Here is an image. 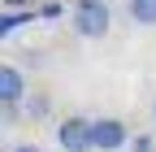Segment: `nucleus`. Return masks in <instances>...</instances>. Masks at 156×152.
I'll return each instance as SVG.
<instances>
[{
  "label": "nucleus",
  "instance_id": "9d476101",
  "mask_svg": "<svg viewBox=\"0 0 156 152\" xmlns=\"http://www.w3.org/2000/svg\"><path fill=\"white\" fill-rule=\"evenodd\" d=\"M13 152H39V148H35V143H17Z\"/></svg>",
  "mask_w": 156,
  "mask_h": 152
},
{
  "label": "nucleus",
  "instance_id": "423d86ee",
  "mask_svg": "<svg viewBox=\"0 0 156 152\" xmlns=\"http://www.w3.org/2000/svg\"><path fill=\"white\" fill-rule=\"evenodd\" d=\"M26 22H35L30 13H5V17H0V35H13L17 26H26Z\"/></svg>",
  "mask_w": 156,
  "mask_h": 152
},
{
  "label": "nucleus",
  "instance_id": "9b49d317",
  "mask_svg": "<svg viewBox=\"0 0 156 152\" xmlns=\"http://www.w3.org/2000/svg\"><path fill=\"white\" fill-rule=\"evenodd\" d=\"M152 118H156V100H152Z\"/></svg>",
  "mask_w": 156,
  "mask_h": 152
},
{
  "label": "nucleus",
  "instance_id": "0eeeda50",
  "mask_svg": "<svg viewBox=\"0 0 156 152\" xmlns=\"http://www.w3.org/2000/svg\"><path fill=\"white\" fill-rule=\"evenodd\" d=\"M130 148H134V152H156V139H147V135H139V139H130Z\"/></svg>",
  "mask_w": 156,
  "mask_h": 152
},
{
  "label": "nucleus",
  "instance_id": "6e6552de",
  "mask_svg": "<svg viewBox=\"0 0 156 152\" xmlns=\"http://www.w3.org/2000/svg\"><path fill=\"white\" fill-rule=\"evenodd\" d=\"M30 113H35V118H39V113H48V100H44V96H35V100H30Z\"/></svg>",
  "mask_w": 156,
  "mask_h": 152
},
{
  "label": "nucleus",
  "instance_id": "1a4fd4ad",
  "mask_svg": "<svg viewBox=\"0 0 156 152\" xmlns=\"http://www.w3.org/2000/svg\"><path fill=\"white\" fill-rule=\"evenodd\" d=\"M0 5H5V9H26L30 0H0Z\"/></svg>",
  "mask_w": 156,
  "mask_h": 152
},
{
  "label": "nucleus",
  "instance_id": "39448f33",
  "mask_svg": "<svg viewBox=\"0 0 156 152\" xmlns=\"http://www.w3.org/2000/svg\"><path fill=\"white\" fill-rule=\"evenodd\" d=\"M130 17L139 26H156V0H130Z\"/></svg>",
  "mask_w": 156,
  "mask_h": 152
},
{
  "label": "nucleus",
  "instance_id": "f03ea898",
  "mask_svg": "<svg viewBox=\"0 0 156 152\" xmlns=\"http://www.w3.org/2000/svg\"><path fill=\"white\" fill-rule=\"evenodd\" d=\"M56 143H61L65 152H91V148H95V122H91V118H78V113L61 118V126H56Z\"/></svg>",
  "mask_w": 156,
  "mask_h": 152
},
{
  "label": "nucleus",
  "instance_id": "7ed1b4c3",
  "mask_svg": "<svg viewBox=\"0 0 156 152\" xmlns=\"http://www.w3.org/2000/svg\"><path fill=\"white\" fill-rule=\"evenodd\" d=\"M122 143H130L126 122H117V118H100L95 122V152H117Z\"/></svg>",
  "mask_w": 156,
  "mask_h": 152
},
{
  "label": "nucleus",
  "instance_id": "20e7f679",
  "mask_svg": "<svg viewBox=\"0 0 156 152\" xmlns=\"http://www.w3.org/2000/svg\"><path fill=\"white\" fill-rule=\"evenodd\" d=\"M26 96V78H22V70L17 65H0V104H22Z\"/></svg>",
  "mask_w": 156,
  "mask_h": 152
},
{
  "label": "nucleus",
  "instance_id": "f257e3e1",
  "mask_svg": "<svg viewBox=\"0 0 156 152\" xmlns=\"http://www.w3.org/2000/svg\"><path fill=\"white\" fill-rule=\"evenodd\" d=\"M69 26L83 39H104L108 35V5L104 0H78L74 13H69Z\"/></svg>",
  "mask_w": 156,
  "mask_h": 152
}]
</instances>
